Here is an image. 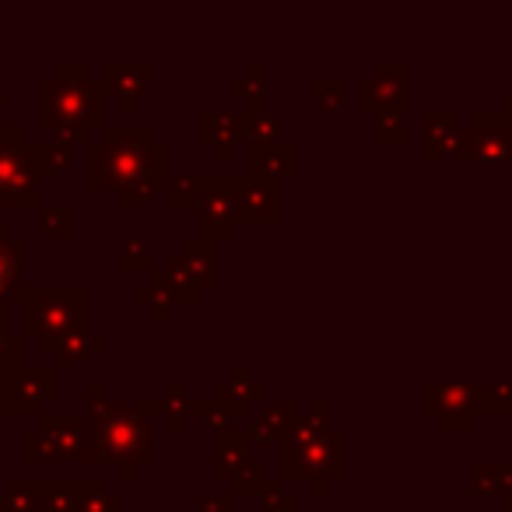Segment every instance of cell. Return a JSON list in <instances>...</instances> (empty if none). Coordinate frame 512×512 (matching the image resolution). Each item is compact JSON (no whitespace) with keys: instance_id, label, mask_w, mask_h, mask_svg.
Wrapping results in <instances>:
<instances>
[{"instance_id":"obj_1","label":"cell","mask_w":512,"mask_h":512,"mask_svg":"<svg viewBox=\"0 0 512 512\" xmlns=\"http://www.w3.org/2000/svg\"><path fill=\"white\" fill-rule=\"evenodd\" d=\"M18 253H22V246L18 242L8 246V235H0V288L11 285V278L18 274Z\"/></svg>"},{"instance_id":"obj_2","label":"cell","mask_w":512,"mask_h":512,"mask_svg":"<svg viewBox=\"0 0 512 512\" xmlns=\"http://www.w3.org/2000/svg\"><path fill=\"white\" fill-rule=\"evenodd\" d=\"M509 512H512V505H509Z\"/></svg>"}]
</instances>
